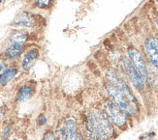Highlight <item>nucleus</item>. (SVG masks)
<instances>
[{
    "label": "nucleus",
    "instance_id": "obj_10",
    "mask_svg": "<svg viewBox=\"0 0 158 140\" xmlns=\"http://www.w3.org/2000/svg\"><path fill=\"white\" fill-rule=\"evenodd\" d=\"M39 57V51L37 48H31L25 53L22 62V67L24 71H29V70L35 64L36 60Z\"/></svg>",
    "mask_w": 158,
    "mask_h": 140
},
{
    "label": "nucleus",
    "instance_id": "obj_8",
    "mask_svg": "<svg viewBox=\"0 0 158 140\" xmlns=\"http://www.w3.org/2000/svg\"><path fill=\"white\" fill-rule=\"evenodd\" d=\"M145 50L152 65L158 69V40L154 37L147 39L145 43Z\"/></svg>",
    "mask_w": 158,
    "mask_h": 140
},
{
    "label": "nucleus",
    "instance_id": "obj_6",
    "mask_svg": "<svg viewBox=\"0 0 158 140\" xmlns=\"http://www.w3.org/2000/svg\"><path fill=\"white\" fill-rule=\"evenodd\" d=\"M57 140H81L77 123L74 119L66 120L58 130Z\"/></svg>",
    "mask_w": 158,
    "mask_h": 140
},
{
    "label": "nucleus",
    "instance_id": "obj_4",
    "mask_svg": "<svg viewBox=\"0 0 158 140\" xmlns=\"http://www.w3.org/2000/svg\"><path fill=\"white\" fill-rule=\"evenodd\" d=\"M104 111L111 122L118 128H123L127 122V115L112 101L106 102L104 104Z\"/></svg>",
    "mask_w": 158,
    "mask_h": 140
},
{
    "label": "nucleus",
    "instance_id": "obj_15",
    "mask_svg": "<svg viewBox=\"0 0 158 140\" xmlns=\"http://www.w3.org/2000/svg\"><path fill=\"white\" fill-rule=\"evenodd\" d=\"M11 134H12V129L10 126L9 125L4 126V128L2 129V131H1V139L8 140L9 137L11 136Z\"/></svg>",
    "mask_w": 158,
    "mask_h": 140
},
{
    "label": "nucleus",
    "instance_id": "obj_20",
    "mask_svg": "<svg viewBox=\"0 0 158 140\" xmlns=\"http://www.w3.org/2000/svg\"><path fill=\"white\" fill-rule=\"evenodd\" d=\"M3 118H4V113L2 111H0V122L3 120Z\"/></svg>",
    "mask_w": 158,
    "mask_h": 140
},
{
    "label": "nucleus",
    "instance_id": "obj_2",
    "mask_svg": "<svg viewBox=\"0 0 158 140\" xmlns=\"http://www.w3.org/2000/svg\"><path fill=\"white\" fill-rule=\"evenodd\" d=\"M106 91H107L109 97L111 98V101L114 104H116V106L124 112L127 116H132L137 113L138 109L134 107L131 104V102L127 100V98L115 86H114L113 84H111V83L107 84Z\"/></svg>",
    "mask_w": 158,
    "mask_h": 140
},
{
    "label": "nucleus",
    "instance_id": "obj_19",
    "mask_svg": "<svg viewBox=\"0 0 158 140\" xmlns=\"http://www.w3.org/2000/svg\"><path fill=\"white\" fill-rule=\"evenodd\" d=\"M4 63L1 61V60H0V74H1L2 73H3V71H4Z\"/></svg>",
    "mask_w": 158,
    "mask_h": 140
},
{
    "label": "nucleus",
    "instance_id": "obj_5",
    "mask_svg": "<svg viewBox=\"0 0 158 140\" xmlns=\"http://www.w3.org/2000/svg\"><path fill=\"white\" fill-rule=\"evenodd\" d=\"M121 65L126 75L128 76V78L132 82L133 85L138 90L143 89L146 82L143 80L141 74L138 72V70L135 68V66L132 64V62L130 61V59L128 57H123L121 60Z\"/></svg>",
    "mask_w": 158,
    "mask_h": 140
},
{
    "label": "nucleus",
    "instance_id": "obj_17",
    "mask_svg": "<svg viewBox=\"0 0 158 140\" xmlns=\"http://www.w3.org/2000/svg\"><path fill=\"white\" fill-rule=\"evenodd\" d=\"M43 140H56V137L52 130H49L46 132V134L43 137Z\"/></svg>",
    "mask_w": 158,
    "mask_h": 140
},
{
    "label": "nucleus",
    "instance_id": "obj_9",
    "mask_svg": "<svg viewBox=\"0 0 158 140\" xmlns=\"http://www.w3.org/2000/svg\"><path fill=\"white\" fill-rule=\"evenodd\" d=\"M12 25L18 27H33L35 25V19L31 14L22 12L13 20Z\"/></svg>",
    "mask_w": 158,
    "mask_h": 140
},
{
    "label": "nucleus",
    "instance_id": "obj_1",
    "mask_svg": "<svg viewBox=\"0 0 158 140\" xmlns=\"http://www.w3.org/2000/svg\"><path fill=\"white\" fill-rule=\"evenodd\" d=\"M113 125L105 111L91 109L85 120L87 140H109L114 132Z\"/></svg>",
    "mask_w": 158,
    "mask_h": 140
},
{
    "label": "nucleus",
    "instance_id": "obj_11",
    "mask_svg": "<svg viewBox=\"0 0 158 140\" xmlns=\"http://www.w3.org/2000/svg\"><path fill=\"white\" fill-rule=\"evenodd\" d=\"M23 44H18V43H12L10 46H7L5 50V55L7 58L11 60L18 58L19 56L23 53Z\"/></svg>",
    "mask_w": 158,
    "mask_h": 140
},
{
    "label": "nucleus",
    "instance_id": "obj_14",
    "mask_svg": "<svg viewBox=\"0 0 158 140\" xmlns=\"http://www.w3.org/2000/svg\"><path fill=\"white\" fill-rule=\"evenodd\" d=\"M10 40H11V42H13V43L23 44V42H25L27 40V36L25 33H23L22 31H17V32H14L11 35Z\"/></svg>",
    "mask_w": 158,
    "mask_h": 140
},
{
    "label": "nucleus",
    "instance_id": "obj_7",
    "mask_svg": "<svg viewBox=\"0 0 158 140\" xmlns=\"http://www.w3.org/2000/svg\"><path fill=\"white\" fill-rule=\"evenodd\" d=\"M128 58L132 62V64L135 66V68L138 70V72L141 74L145 82H148L149 80V74L148 71L147 63L142 53L138 50H136V48L130 47L128 50Z\"/></svg>",
    "mask_w": 158,
    "mask_h": 140
},
{
    "label": "nucleus",
    "instance_id": "obj_12",
    "mask_svg": "<svg viewBox=\"0 0 158 140\" xmlns=\"http://www.w3.org/2000/svg\"><path fill=\"white\" fill-rule=\"evenodd\" d=\"M34 94V89L31 85H23L22 86L17 93V102H23L29 100Z\"/></svg>",
    "mask_w": 158,
    "mask_h": 140
},
{
    "label": "nucleus",
    "instance_id": "obj_3",
    "mask_svg": "<svg viewBox=\"0 0 158 140\" xmlns=\"http://www.w3.org/2000/svg\"><path fill=\"white\" fill-rule=\"evenodd\" d=\"M106 75H107V78H108L109 82L118 88L120 92L127 98V100L131 102L132 106L138 109V106H137V100H136L135 96L131 92V90H130L126 81L120 76V74L118 72H115L114 70H110Z\"/></svg>",
    "mask_w": 158,
    "mask_h": 140
},
{
    "label": "nucleus",
    "instance_id": "obj_22",
    "mask_svg": "<svg viewBox=\"0 0 158 140\" xmlns=\"http://www.w3.org/2000/svg\"><path fill=\"white\" fill-rule=\"evenodd\" d=\"M156 3H157V6H158V0H156Z\"/></svg>",
    "mask_w": 158,
    "mask_h": 140
},
{
    "label": "nucleus",
    "instance_id": "obj_13",
    "mask_svg": "<svg viewBox=\"0 0 158 140\" xmlns=\"http://www.w3.org/2000/svg\"><path fill=\"white\" fill-rule=\"evenodd\" d=\"M17 73H18V70L16 68H13V67L6 68L3 71V73L0 74V85L4 86L6 84H8L11 80L14 79Z\"/></svg>",
    "mask_w": 158,
    "mask_h": 140
},
{
    "label": "nucleus",
    "instance_id": "obj_16",
    "mask_svg": "<svg viewBox=\"0 0 158 140\" xmlns=\"http://www.w3.org/2000/svg\"><path fill=\"white\" fill-rule=\"evenodd\" d=\"M51 2H52V0H35L36 5L39 7V8H42V9L49 7Z\"/></svg>",
    "mask_w": 158,
    "mask_h": 140
},
{
    "label": "nucleus",
    "instance_id": "obj_23",
    "mask_svg": "<svg viewBox=\"0 0 158 140\" xmlns=\"http://www.w3.org/2000/svg\"><path fill=\"white\" fill-rule=\"evenodd\" d=\"M13 140H18V139H17V138H15V139H13Z\"/></svg>",
    "mask_w": 158,
    "mask_h": 140
},
{
    "label": "nucleus",
    "instance_id": "obj_21",
    "mask_svg": "<svg viewBox=\"0 0 158 140\" xmlns=\"http://www.w3.org/2000/svg\"><path fill=\"white\" fill-rule=\"evenodd\" d=\"M155 23H156V26H157V29H158V17L156 18V19H155Z\"/></svg>",
    "mask_w": 158,
    "mask_h": 140
},
{
    "label": "nucleus",
    "instance_id": "obj_18",
    "mask_svg": "<svg viewBox=\"0 0 158 140\" xmlns=\"http://www.w3.org/2000/svg\"><path fill=\"white\" fill-rule=\"evenodd\" d=\"M47 123V118L46 117H41L40 118V120H39V125L41 126H43Z\"/></svg>",
    "mask_w": 158,
    "mask_h": 140
}]
</instances>
